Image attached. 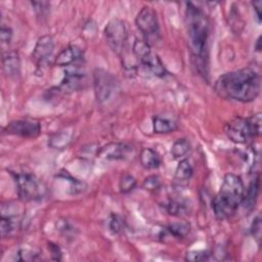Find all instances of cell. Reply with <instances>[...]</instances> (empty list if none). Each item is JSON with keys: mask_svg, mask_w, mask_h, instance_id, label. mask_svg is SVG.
<instances>
[{"mask_svg": "<svg viewBox=\"0 0 262 262\" xmlns=\"http://www.w3.org/2000/svg\"><path fill=\"white\" fill-rule=\"evenodd\" d=\"M17 194L24 202H35L42 200L47 189L45 184L34 174L17 173L14 175Z\"/></svg>", "mask_w": 262, "mask_h": 262, "instance_id": "obj_4", "label": "cell"}, {"mask_svg": "<svg viewBox=\"0 0 262 262\" xmlns=\"http://www.w3.org/2000/svg\"><path fill=\"white\" fill-rule=\"evenodd\" d=\"M252 5L254 7V10L256 11L258 21L260 23L261 21V6H262V2L261 1H255V2H252Z\"/></svg>", "mask_w": 262, "mask_h": 262, "instance_id": "obj_35", "label": "cell"}, {"mask_svg": "<svg viewBox=\"0 0 262 262\" xmlns=\"http://www.w3.org/2000/svg\"><path fill=\"white\" fill-rule=\"evenodd\" d=\"M85 79V74L78 68H71L64 71V77L61 80L58 89L62 92H74L82 88Z\"/></svg>", "mask_w": 262, "mask_h": 262, "instance_id": "obj_11", "label": "cell"}, {"mask_svg": "<svg viewBox=\"0 0 262 262\" xmlns=\"http://www.w3.org/2000/svg\"><path fill=\"white\" fill-rule=\"evenodd\" d=\"M32 6L34 7V10L36 11L37 15L38 16H42V17H45L48 12H49V7H50V4L48 2H31Z\"/></svg>", "mask_w": 262, "mask_h": 262, "instance_id": "obj_30", "label": "cell"}, {"mask_svg": "<svg viewBox=\"0 0 262 262\" xmlns=\"http://www.w3.org/2000/svg\"><path fill=\"white\" fill-rule=\"evenodd\" d=\"M259 182H260L259 176L257 175L250 182L247 191H245V193H244V198H243L241 205H243L244 208L249 211H251L256 205V202L258 199V193H259Z\"/></svg>", "mask_w": 262, "mask_h": 262, "instance_id": "obj_16", "label": "cell"}, {"mask_svg": "<svg viewBox=\"0 0 262 262\" xmlns=\"http://www.w3.org/2000/svg\"><path fill=\"white\" fill-rule=\"evenodd\" d=\"M139 161L141 166L147 170L156 169L161 164V158L159 154L149 147H145L140 151Z\"/></svg>", "mask_w": 262, "mask_h": 262, "instance_id": "obj_17", "label": "cell"}, {"mask_svg": "<svg viewBox=\"0 0 262 262\" xmlns=\"http://www.w3.org/2000/svg\"><path fill=\"white\" fill-rule=\"evenodd\" d=\"M214 88L216 93L222 98L239 102H251L260 93V74L251 67L229 72L217 79Z\"/></svg>", "mask_w": 262, "mask_h": 262, "instance_id": "obj_1", "label": "cell"}, {"mask_svg": "<svg viewBox=\"0 0 262 262\" xmlns=\"http://www.w3.org/2000/svg\"><path fill=\"white\" fill-rule=\"evenodd\" d=\"M249 120V124L251 127V131H252V135L253 137H257L261 134V114L260 113H256L254 115H252L250 118H248Z\"/></svg>", "mask_w": 262, "mask_h": 262, "instance_id": "obj_27", "label": "cell"}, {"mask_svg": "<svg viewBox=\"0 0 262 262\" xmlns=\"http://www.w3.org/2000/svg\"><path fill=\"white\" fill-rule=\"evenodd\" d=\"M251 231H252V234L254 235V237L258 241V243H260V237H261V220H260L259 217H256L253 220Z\"/></svg>", "mask_w": 262, "mask_h": 262, "instance_id": "obj_33", "label": "cell"}, {"mask_svg": "<svg viewBox=\"0 0 262 262\" xmlns=\"http://www.w3.org/2000/svg\"><path fill=\"white\" fill-rule=\"evenodd\" d=\"M152 129L157 134H167L175 131L177 129V124L170 119L157 116L152 119Z\"/></svg>", "mask_w": 262, "mask_h": 262, "instance_id": "obj_19", "label": "cell"}, {"mask_svg": "<svg viewBox=\"0 0 262 262\" xmlns=\"http://www.w3.org/2000/svg\"><path fill=\"white\" fill-rule=\"evenodd\" d=\"M108 228L113 233H119L122 228H123V220L122 218L117 215V214H113L110 218V222H108Z\"/></svg>", "mask_w": 262, "mask_h": 262, "instance_id": "obj_29", "label": "cell"}, {"mask_svg": "<svg viewBox=\"0 0 262 262\" xmlns=\"http://www.w3.org/2000/svg\"><path fill=\"white\" fill-rule=\"evenodd\" d=\"M224 132L234 143H245L253 137L249 120L235 117L228 121L224 126Z\"/></svg>", "mask_w": 262, "mask_h": 262, "instance_id": "obj_8", "label": "cell"}, {"mask_svg": "<svg viewBox=\"0 0 262 262\" xmlns=\"http://www.w3.org/2000/svg\"><path fill=\"white\" fill-rule=\"evenodd\" d=\"M189 230H190V224L186 221H181V222H175V223L169 224L162 230L161 233H164V236L170 235V236H173V238L180 239L186 236Z\"/></svg>", "mask_w": 262, "mask_h": 262, "instance_id": "obj_18", "label": "cell"}, {"mask_svg": "<svg viewBox=\"0 0 262 262\" xmlns=\"http://www.w3.org/2000/svg\"><path fill=\"white\" fill-rule=\"evenodd\" d=\"M210 254L207 251H189L185 254V260L192 261V262H198V261H205L209 259Z\"/></svg>", "mask_w": 262, "mask_h": 262, "instance_id": "obj_28", "label": "cell"}, {"mask_svg": "<svg viewBox=\"0 0 262 262\" xmlns=\"http://www.w3.org/2000/svg\"><path fill=\"white\" fill-rule=\"evenodd\" d=\"M127 29L120 18L111 19L104 28V38L111 49L117 54H121L127 42Z\"/></svg>", "mask_w": 262, "mask_h": 262, "instance_id": "obj_6", "label": "cell"}, {"mask_svg": "<svg viewBox=\"0 0 262 262\" xmlns=\"http://www.w3.org/2000/svg\"><path fill=\"white\" fill-rule=\"evenodd\" d=\"M190 149V143L185 138H179L174 141L171 147V154L175 159L183 158Z\"/></svg>", "mask_w": 262, "mask_h": 262, "instance_id": "obj_22", "label": "cell"}, {"mask_svg": "<svg viewBox=\"0 0 262 262\" xmlns=\"http://www.w3.org/2000/svg\"><path fill=\"white\" fill-rule=\"evenodd\" d=\"M136 186V179L128 173H124L119 181V188L122 193H128L132 191Z\"/></svg>", "mask_w": 262, "mask_h": 262, "instance_id": "obj_25", "label": "cell"}, {"mask_svg": "<svg viewBox=\"0 0 262 262\" xmlns=\"http://www.w3.org/2000/svg\"><path fill=\"white\" fill-rule=\"evenodd\" d=\"M71 140H72L71 133L60 131V132H56V133L50 135V137L48 139V145L52 148L61 149V148H64L66 146H68V144L71 142Z\"/></svg>", "mask_w": 262, "mask_h": 262, "instance_id": "obj_20", "label": "cell"}, {"mask_svg": "<svg viewBox=\"0 0 262 262\" xmlns=\"http://www.w3.org/2000/svg\"><path fill=\"white\" fill-rule=\"evenodd\" d=\"M244 193L245 186L242 178L235 174H226L218 193L212 202L215 216L219 220L233 216L243 201Z\"/></svg>", "mask_w": 262, "mask_h": 262, "instance_id": "obj_3", "label": "cell"}, {"mask_svg": "<svg viewBox=\"0 0 262 262\" xmlns=\"http://www.w3.org/2000/svg\"><path fill=\"white\" fill-rule=\"evenodd\" d=\"M41 126L37 121L33 120H14L9 122L4 128V133L17 135L25 138H35L39 136Z\"/></svg>", "mask_w": 262, "mask_h": 262, "instance_id": "obj_9", "label": "cell"}, {"mask_svg": "<svg viewBox=\"0 0 262 262\" xmlns=\"http://www.w3.org/2000/svg\"><path fill=\"white\" fill-rule=\"evenodd\" d=\"M48 249H49V252H50V255H51V258L52 260H55V261H59L61 260V250L59 249V247L55 244H52V243H49L48 244Z\"/></svg>", "mask_w": 262, "mask_h": 262, "instance_id": "obj_34", "label": "cell"}, {"mask_svg": "<svg viewBox=\"0 0 262 262\" xmlns=\"http://www.w3.org/2000/svg\"><path fill=\"white\" fill-rule=\"evenodd\" d=\"M135 24L148 44L151 41L157 42L160 37V29L157 13L151 7H142L135 18Z\"/></svg>", "mask_w": 262, "mask_h": 262, "instance_id": "obj_5", "label": "cell"}, {"mask_svg": "<svg viewBox=\"0 0 262 262\" xmlns=\"http://www.w3.org/2000/svg\"><path fill=\"white\" fill-rule=\"evenodd\" d=\"M260 39H261V37H259V38L257 39V42H256V50H257V51H260V50H261V41H260Z\"/></svg>", "mask_w": 262, "mask_h": 262, "instance_id": "obj_36", "label": "cell"}, {"mask_svg": "<svg viewBox=\"0 0 262 262\" xmlns=\"http://www.w3.org/2000/svg\"><path fill=\"white\" fill-rule=\"evenodd\" d=\"M12 38V30L8 27L2 26L0 29V39L4 44H9Z\"/></svg>", "mask_w": 262, "mask_h": 262, "instance_id": "obj_32", "label": "cell"}, {"mask_svg": "<svg viewBox=\"0 0 262 262\" xmlns=\"http://www.w3.org/2000/svg\"><path fill=\"white\" fill-rule=\"evenodd\" d=\"M54 50V41L53 38L49 35L41 36L32 52L33 60L39 66L45 62L52 54Z\"/></svg>", "mask_w": 262, "mask_h": 262, "instance_id": "obj_12", "label": "cell"}, {"mask_svg": "<svg viewBox=\"0 0 262 262\" xmlns=\"http://www.w3.org/2000/svg\"><path fill=\"white\" fill-rule=\"evenodd\" d=\"M132 50L135 57L138 59V61L151 52L150 44H148L145 40H141V39H135Z\"/></svg>", "mask_w": 262, "mask_h": 262, "instance_id": "obj_24", "label": "cell"}, {"mask_svg": "<svg viewBox=\"0 0 262 262\" xmlns=\"http://www.w3.org/2000/svg\"><path fill=\"white\" fill-rule=\"evenodd\" d=\"M3 71L8 77H16L20 73V60L18 54L14 51L3 54Z\"/></svg>", "mask_w": 262, "mask_h": 262, "instance_id": "obj_15", "label": "cell"}, {"mask_svg": "<svg viewBox=\"0 0 262 262\" xmlns=\"http://www.w3.org/2000/svg\"><path fill=\"white\" fill-rule=\"evenodd\" d=\"M83 57V51L76 45L68 46L62 49L54 59V63L58 67H70L75 61Z\"/></svg>", "mask_w": 262, "mask_h": 262, "instance_id": "obj_13", "label": "cell"}, {"mask_svg": "<svg viewBox=\"0 0 262 262\" xmlns=\"http://www.w3.org/2000/svg\"><path fill=\"white\" fill-rule=\"evenodd\" d=\"M185 24L188 36V47L195 67L202 74L207 73L209 21L204 11L192 4L186 3Z\"/></svg>", "mask_w": 262, "mask_h": 262, "instance_id": "obj_2", "label": "cell"}, {"mask_svg": "<svg viewBox=\"0 0 262 262\" xmlns=\"http://www.w3.org/2000/svg\"><path fill=\"white\" fill-rule=\"evenodd\" d=\"M139 62L145 72L155 77H164L167 74V71L161 59L152 51L143 58H141Z\"/></svg>", "mask_w": 262, "mask_h": 262, "instance_id": "obj_14", "label": "cell"}, {"mask_svg": "<svg viewBox=\"0 0 262 262\" xmlns=\"http://www.w3.org/2000/svg\"><path fill=\"white\" fill-rule=\"evenodd\" d=\"M38 256V253L35 251H32L30 249H20L17 252V258L16 260L18 261H33L36 260Z\"/></svg>", "mask_w": 262, "mask_h": 262, "instance_id": "obj_31", "label": "cell"}, {"mask_svg": "<svg viewBox=\"0 0 262 262\" xmlns=\"http://www.w3.org/2000/svg\"><path fill=\"white\" fill-rule=\"evenodd\" d=\"M115 77L103 69H95L93 72V86L96 100L100 103L107 101L116 89Z\"/></svg>", "mask_w": 262, "mask_h": 262, "instance_id": "obj_7", "label": "cell"}, {"mask_svg": "<svg viewBox=\"0 0 262 262\" xmlns=\"http://www.w3.org/2000/svg\"><path fill=\"white\" fill-rule=\"evenodd\" d=\"M132 152V146L123 142H111L98 151V156L107 161L124 160Z\"/></svg>", "mask_w": 262, "mask_h": 262, "instance_id": "obj_10", "label": "cell"}, {"mask_svg": "<svg viewBox=\"0 0 262 262\" xmlns=\"http://www.w3.org/2000/svg\"><path fill=\"white\" fill-rule=\"evenodd\" d=\"M162 182L158 175H149L147 176L142 183V187L148 191H157L161 188Z\"/></svg>", "mask_w": 262, "mask_h": 262, "instance_id": "obj_26", "label": "cell"}, {"mask_svg": "<svg viewBox=\"0 0 262 262\" xmlns=\"http://www.w3.org/2000/svg\"><path fill=\"white\" fill-rule=\"evenodd\" d=\"M192 172H193V169H192V166L189 163V161L186 159H183L179 162V164L176 167L175 175H174L175 180L180 181V182L187 181L191 177Z\"/></svg>", "mask_w": 262, "mask_h": 262, "instance_id": "obj_21", "label": "cell"}, {"mask_svg": "<svg viewBox=\"0 0 262 262\" xmlns=\"http://www.w3.org/2000/svg\"><path fill=\"white\" fill-rule=\"evenodd\" d=\"M165 210L170 215L174 216H180L183 214H187V206L182 201L177 200H169L165 204Z\"/></svg>", "mask_w": 262, "mask_h": 262, "instance_id": "obj_23", "label": "cell"}]
</instances>
